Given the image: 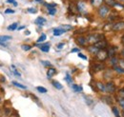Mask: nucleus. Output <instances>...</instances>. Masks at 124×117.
<instances>
[{
  "label": "nucleus",
  "mask_w": 124,
  "mask_h": 117,
  "mask_svg": "<svg viewBox=\"0 0 124 117\" xmlns=\"http://www.w3.org/2000/svg\"><path fill=\"white\" fill-rule=\"evenodd\" d=\"M87 42L89 45H93L103 39H105V35L103 33H90L86 36Z\"/></svg>",
  "instance_id": "f257e3e1"
},
{
  "label": "nucleus",
  "mask_w": 124,
  "mask_h": 117,
  "mask_svg": "<svg viewBox=\"0 0 124 117\" xmlns=\"http://www.w3.org/2000/svg\"><path fill=\"white\" fill-rule=\"evenodd\" d=\"M110 7L107 6L106 4H102L99 8H97V15L99 16V18L101 19H105L108 16L109 13H110Z\"/></svg>",
  "instance_id": "f03ea898"
},
{
  "label": "nucleus",
  "mask_w": 124,
  "mask_h": 117,
  "mask_svg": "<svg viewBox=\"0 0 124 117\" xmlns=\"http://www.w3.org/2000/svg\"><path fill=\"white\" fill-rule=\"evenodd\" d=\"M94 56H95L96 61H99V62H105V61L109 58L107 49H105V50H100Z\"/></svg>",
  "instance_id": "7ed1b4c3"
},
{
  "label": "nucleus",
  "mask_w": 124,
  "mask_h": 117,
  "mask_svg": "<svg viewBox=\"0 0 124 117\" xmlns=\"http://www.w3.org/2000/svg\"><path fill=\"white\" fill-rule=\"evenodd\" d=\"M105 65L103 64V62H99V61H97V62H93V64H92V66H91V69H92V71H93V73H98V72H101V71H103V70H105Z\"/></svg>",
  "instance_id": "20e7f679"
},
{
  "label": "nucleus",
  "mask_w": 124,
  "mask_h": 117,
  "mask_svg": "<svg viewBox=\"0 0 124 117\" xmlns=\"http://www.w3.org/2000/svg\"><path fill=\"white\" fill-rule=\"evenodd\" d=\"M112 30L113 31H122L124 30V21H116L112 24Z\"/></svg>",
  "instance_id": "39448f33"
},
{
  "label": "nucleus",
  "mask_w": 124,
  "mask_h": 117,
  "mask_svg": "<svg viewBox=\"0 0 124 117\" xmlns=\"http://www.w3.org/2000/svg\"><path fill=\"white\" fill-rule=\"evenodd\" d=\"M76 42L77 44L79 46H82V47H87L89 46L88 42H87V38L86 36H83V35H78L76 37Z\"/></svg>",
  "instance_id": "423d86ee"
},
{
  "label": "nucleus",
  "mask_w": 124,
  "mask_h": 117,
  "mask_svg": "<svg viewBox=\"0 0 124 117\" xmlns=\"http://www.w3.org/2000/svg\"><path fill=\"white\" fill-rule=\"evenodd\" d=\"M106 88H107V93L110 94H114L116 92V84L112 81H108L106 83Z\"/></svg>",
  "instance_id": "0eeeda50"
},
{
  "label": "nucleus",
  "mask_w": 124,
  "mask_h": 117,
  "mask_svg": "<svg viewBox=\"0 0 124 117\" xmlns=\"http://www.w3.org/2000/svg\"><path fill=\"white\" fill-rule=\"evenodd\" d=\"M77 10L80 14H86L87 13V5L83 1H78L77 4Z\"/></svg>",
  "instance_id": "6e6552de"
},
{
  "label": "nucleus",
  "mask_w": 124,
  "mask_h": 117,
  "mask_svg": "<svg viewBox=\"0 0 124 117\" xmlns=\"http://www.w3.org/2000/svg\"><path fill=\"white\" fill-rule=\"evenodd\" d=\"M13 115V111L9 108L0 109V117H11Z\"/></svg>",
  "instance_id": "1a4fd4ad"
},
{
  "label": "nucleus",
  "mask_w": 124,
  "mask_h": 117,
  "mask_svg": "<svg viewBox=\"0 0 124 117\" xmlns=\"http://www.w3.org/2000/svg\"><path fill=\"white\" fill-rule=\"evenodd\" d=\"M95 87H96V89L98 91H100V92H103V93H106L107 92L106 84H104L103 82H100V81L95 82Z\"/></svg>",
  "instance_id": "9d476101"
},
{
  "label": "nucleus",
  "mask_w": 124,
  "mask_h": 117,
  "mask_svg": "<svg viewBox=\"0 0 124 117\" xmlns=\"http://www.w3.org/2000/svg\"><path fill=\"white\" fill-rule=\"evenodd\" d=\"M93 45L96 48H98L99 50H105V49L108 48V42L105 39H103V40H101V41H99V42H97V43H95Z\"/></svg>",
  "instance_id": "9b49d317"
},
{
  "label": "nucleus",
  "mask_w": 124,
  "mask_h": 117,
  "mask_svg": "<svg viewBox=\"0 0 124 117\" xmlns=\"http://www.w3.org/2000/svg\"><path fill=\"white\" fill-rule=\"evenodd\" d=\"M107 51H108L109 57H114V56H116V53H117L116 47H115V46H110V47L107 48Z\"/></svg>",
  "instance_id": "f8f14e48"
},
{
  "label": "nucleus",
  "mask_w": 124,
  "mask_h": 117,
  "mask_svg": "<svg viewBox=\"0 0 124 117\" xmlns=\"http://www.w3.org/2000/svg\"><path fill=\"white\" fill-rule=\"evenodd\" d=\"M87 50L89 51V53H91L92 55H95L100 50L98 48H96L94 45H89V47H87Z\"/></svg>",
  "instance_id": "ddd939ff"
},
{
  "label": "nucleus",
  "mask_w": 124,
  "mask_h": 117,
  "mask_svg": "<svg viewBox=\"0 0 124 117\" xmlns=\"http://www.w3.org/2000/svg\"><path fill=\"white\" fill-rule=\"evenodd\" d=\"M35 46L38 47V48H40V50L42 51H44V52H48L50 51V44L49 43H45V44H41V45L36 44Z\"/></svg>",
  "instance_id": "4468645a"
},
{
  "label": "nucleus",
  "mask_w": 124,
  "mask_h": 117,
  "mask_svg": "<svg viewBox=\"0 0 124 117\" xmlns=\"http://www.w3.org/2000/svg\"><path fill=\"white\" fill-rule=\"evenodd\" d=\"M118 61L119 58L116 57V56H114V57H110V61H109V65L111 67H115L116 65H118Z\"/></svg>",
  "instance_id": "2eb2a0df"
},
{
  "label": "nucleus",
  "mask_w": 124,
  "mask_h": 117,
  "mask_svg": "<svg viewBox=\"0 0 124 117\" xmlns=\"http://www.w3.org/2000/svg\"><path fill=\"white\" fill-rule=\"evenodd\" d=\"M46 19L44 18V17H42V16H39V17H37L36 19H35V21H34V23L36 24V25H39V26H43L45 23H46Z\"/></svg>",
  "instance_id": "dca6fc26"
},
{
  "label": "nucleus",
  "mask_w": 124,
  "mask_h": 117,
  "mask_svg": "<svg viewBox=\"0 0 124 117\" xmlns=\"http://www.w3.org/2000/svg\"><path fill=\"white\" fill-rule=\"evenodd\" d=\"M90 2H91V4H92L93 7H94V8H99L103 4L104 0H91Z\"/></svg>",
  "instance_id": "f3484780"
},
{
  "label": "nucleus",
  "mask_w": 124,
  "mask_h": 117,
  "mask_svg": "<svg viewBox=\"0 0 124 117\" xmlns=\"http://www.w3.org/2000/svg\"><path fill=\"white\" fill-rule=\"evenodd\" d=\"M55 73H56V70H55L54 68H53V67H50V69L47 71V76H48V78H51V77H53Z\"/></svg>",
  "instance_id": "a211bd4d"
},
{
  "label": "nucleus",
  "mask_w": 124,
  "mask_h": 117,
  "mask_svg": "<svg viewBox=\"0 0 124 117\" xmlns=\"http://www.w3.org/2000/svg\"><path fill=\"white\" fill-rule=\"evenodd\" d=\"M53 32H54V36H59V35L63 34L64 32H66V30H64V29H61V28H58V29H54Z\"/></svg>",
  "instance_id": "6ab92c4d"
},
{
  "label": "nucleus",
  "mask_w": 124,
  "mask_h": 117,
  "mask_svg": "<svg viewBox=\"0 0 124 117\" xmlns=\"http://www.w3.org/2000/svg\"><path fill=\"white\" fill-rule=\"evenodd\" d=\"M113 70L117 73V74H124V69H122V68H121L120 66H118V65L113 67Z\"/></svg>",
  "instance_id": "aec40b11"
},
{
  "label": "nucleus",
  "mask_w": 124,
  "mask_h": 117,
  "mask_svg": "<svg viewBox=\"0 0 124 117\" xmlns=\"http://www.w3.org/2000/svg\"><path fill=\"white\" fill-rule=\"evenodd\" d=\"M104 3L110 8H114L116 5V0H104Z\"/></svg>",
  "instance_id": "412c9836"
},
{
  "label": "nucleus",
  "mask_w": 124,
  "mask_h": 117,
  "mask_svg": "<svg viewBox=\"0 0 124 117\" xmlns=\"http://www.w3.org/2000/svg\"><path fill=\"white\" fill-rule=\"evenodd\" d=\"M116 97L117 99H124V88H119L116 91Z\"/></svg>",
  "instance_id": "4be33fe9"
},
{
  "label": "nucleus",
  "mask_w": 124,
  "mask_h": 117,
  "mask_svg": "<svg viewBox=\"0 0 124 117\" xmlns=\"http://www.w3.org/2000/svg\"><path fill=\"white\" fill-rule=\"evenodd\" d=\"M112 111L114 112V114H115V116L116 117H121L120 116V112H119V110L116 107V106H113L112 107Z\"/></svg>",
  "instance_id": "5701e85b"
},
{
  "label": "nucleus",
  "mask_w": 124,
  "mask_h": 117,
  "mask_svg": "<svg viewBox=\"0 0 124 117\" xmlns=\"http://www.w3.org/2000/svg\"><path fill=\"white\" fill-rule=\"evenodd\" d=\"M13 37L12 36H10V35H1L0 36V42H6V41H9V40H11Z\"/></svg>",
  "instance_id": "b1692460"
},
{
  "label": "nucleus",
  "mask_w": 124,
  "mask_h": 117,
  "mask_svg": "<svg viewBox=\"0 0 124 117\" xmlns=\"http://www.w3.org/2000/svg\"><path fill=\"white\" fill-rule=\"evenodd\" d=\"M52 84H53V86H54V88H57V89H62V88H63V86H62L59 82H57V81H53Z\"/></svg>",
  "instance_id": "393cba45"
},
{
  "label": "nucleus",
  "mask_w": 124,
  "mask_h": 117,
  "mask_svg": "<svg viewBox=\"0 0 124 117\" xmlns=\"http://www.w3.org/2000/svg\"><path fill=\"white\" fill-rule=\"evenodd\" d=\"M12 83H13L14 86H16L17 88H23V89H27V87H26V86H24V85H22V84H20V83H18V82H16V81H13Z\"/></svg>",
  "instance_id": "a878e982"
},
{
  "label": "nucleus",
  "mask_w": 124,
  "mask_h": 117,
  "mask_svg": "<svg viewBox=\"0 0 124 117\" xmlns=\"http://www.w3.org/2000/svg\"><path fill=\"white\" fill-rule=\"evenodd\" d=\"M72 88H73V89H74L76 92H81V91H82V87H81V86H78V85L74 84V85L72 86Z\"/></svg>",
  "instance_id": "bb28decb"
},
{
  "label": "nucleus",
  "mask_w": 124,
  "mask_h": 117,
  "mask_svg": "<svg viewBox=\"0 0 124 117\" xmlns=\"http://www.w3.org/2000/svg\"><path fill=\"white\" fill-rule=\"evenodd\" d=\"M46 34L45 33H42L41 35H40V37L37 39V43H41V42H44L45 40H46Z\"/></svg>",
  "instance_id": "cd10ccee"
},
{
  "label": "nucleus",
  "mask_w": 124,
  "mask_h": 117,
  "mask_svg": "<svg viewBox=\"0 0 124 117\" xmlns=\"http://www.w3.org/2000/svg\"><path fill=\"white\" fill-rule=\"evenodd\" d=\"M17 26H18L17 23H14V24H12L8 27V30H16L17 29Z\"/></svg>",
  "instance_id": "c85d7f7f"
},
{
  "label": "nucleus",
  "mask_w": 124,
  "mask_h": 117,
  "mask_svg": "<svg viewBox=\"0 0 124 117\" xmlns=\"http://www.w3.org/2000/svg\"><path fill=\"white\" fill-rule=\"evenodd\" d=\"M21 48H22V50H23V51H30V50L31 49V46H30V45L24 44V45H22V46H21Z\"/></svg>",
  "instance_id": "c756f323"
},
{
  "label": "nucleus",
  "mask_w": 124,
  "mask_h": 117,
  "mask_svg": "<svg viewBox=\"0 0 124 117\" xmlns=\"http://www.w3.org/2000/svg\"><path fill=\"white\" fill-rule=\"evenodd\" d=\"M36 89L39 91V92H41V93H46L47 92V88H44V87H36Z\"/></svg>",
  "instance_id": "7c9ffc66"
},
{
  "label": "nucleus",
  "mask_w": 124,
  "mask_h": 117,
  "mask_svg": "<svg viewBox=\"0 0 124 117\" xmlns=\"http://www.w3.org/2000/svg\"><path fill=\"white\" fill-rule=\"evenodd\" d=\"M60 28L63 29L64 30H66V31H68V30H70V29H73V27H72V26H70V25H62Z\"/></svg>",
  "instance_id": "2f4dec72"
},
{
  "label": "nucleus",
  "mask_w": 124,
  "mask_h": 117,
  "mask_svg": "<svg viewBox=\"0 0 124 117\" xmlns=\"http://www.w3.org/2000/svg\"><path fill=\"white\" fill-rule=\"evenodd\" d=\"M48 11H49V15H54L55 13H56V9L55 8H50V9H48Z\"/></svg>",
  "instance_id": "473e14b6"
},
{
  "label": "nucleus",
  "mask_w": 124,
  "mask_h": 117,
  "mask_svg": "<svg viewBox=\"0 0 124 117\" xmlns=\"http://www.w3.org/2000/svg\"><path fill=\"white\" fill-rule=\"evenodd\" d=\"M12 68H13V73H15V74H16V75L17 76V77H20V76H21V74H20V73H18L17 71H16V66H15V65H12Z\"/></svg>",
  "instance_id": "72a5a7b5"
},
{
  "label": "nucleus",
  "mask_w": 124,
  "mask_h": 117,
  "mask_svg": "<svg viewBox=\"0 0 124 117\" xmlns=\"http://www.w3.org/2000/svg\"><path fill=\"white\" fill-rule=\"evenodd\" d=\"M65 80H66L68 83H70V84H72V83H73V78H72V76H70L69 74H67V75H66Z\"/></svg>",
  "instance_id": "f704fd0d"
},
{
  "label": "nucleus",
  "mask_w": 124,
  "mask_h": 117,
  "mask_svg": "<svg viewBox=\"0 0 124 117\" xmlns=\"http://www.w3.org/2000/svg\"><path fill=\"white\" fill-rule=\"evenodd\" d=\"M41 63H42V65L43 66H45V67H52V64L49 62V61H46V60H44V61H41Z\"/></svg>",
  "instance_id": "c9c22d12"
},
{
  "label": "nucleus",
  "mask_w": 124,
  "mask_h": 117,
  "mask_svg": "<svg viewBox=\"0 0 124 117\" xmlns=\"http://www.w3.org/2000/svg\"><path fill=\"white\" fill-rule=\"evenodd\" d=\"M27 11H28V13H31V14H35L37 12V10L35 8H29Z\"/></svg>",
  "instance_id": "e433bc0d"
},
{
  "label": "nucleus",
  "mask_w": 124,
  "mask_h": 117,
  "mask_svg": "<svg viewBox=\"0 0 124 117\" xmlns=\"http://www.w3.org/2000/svg\"><path fill=\"white\" fill-rule=\"evenodd\" d=\"M118 66H120L122 69H124V59H120L119 58V61H118Z\"/></svg>",
  "instance_id": "4c0bfd02"
},
{
  "label": "nucleus",
  "mask_w": 124,
  "mask_h": 117,
  "mask_svg": "<svg viewBox=\"0 0 124 117\" xmlns=\"http://www.w3.org/2000/svg\"><path fill=\"white\" fill-rule=\"evenodd\" d=\"M117 101H118L119 106H120V107L124 110V99H117Z\"/></svg>",
  "instance_id": "58836bf2"
},
{
  "label": "nucleus",
  "mask_w": 124,
  "mask_h": 117,
  "mask_svg": "<svg viewBox=\"0 0 124 117\" xmlns=\"http://www.w3.org/2000/svg\"><path fill=\"white\" fill-rule=\"evenodd\" d=\"M103 99H105V101L108 103V104H112V101L110 100L111 98H110L109 96H104V97H103Z\"/></svg>",
  "instance_id": "ea45409f"
},
{
  "label": "nucleus",
  "mask_w": 124,
  "mask_h": 117,
  "mask_svg": "<svg viewBox=\"0 0 124 117\" xmlns=\"http://www.w3.org/2000/svg\"><path fill=\"white\" fill-rule=\"evenodd\" d=\"M64 46H65L64 43H58L57 46H56V48H57L58 50H61V49H63V47H64Z\"/></svg>",
  "instance_id": "a19ab883"
},
{
  "label": "nucleus",
  "mask_w": 124,
  "mask_h": 117,
  "mask_svg": "<svg viewBox=\"0 0 124 117\" xmlns=\"http://www.w3.org/2000/svg\"><path fill=\"white\" fill-rule=\"evenodd\" d=\"M5 14H15V11L14 10H11V9H7L5 11Z\"/></svg>",
  "instance_id": "79ce46f5"
},
{
  "label": "nucleus",
  "mask_w": 124,
  "mask_h": 117,
  "mask_svg": "<svg viewBox=\"0 0 124 117\" xmlns=\"http://www.w3.org/2000/svg\"><path fill=\"white\" fill-rule=\"evenodd\" d=\"M78 57H80V58L84 59V60H86V59H87V56H85V55H83V54H82V53H80V52H78Z\"/></svg>",
  "instance_id": "37998d69"
},
{
  "label": "nucleus",
  "mask_w": 124,
  "mask_h": 117,
  "mask_svg": "<svg viewBox=\"0 0 124 117\" xmlns=\"http://www.w3.org/2000/svg\"><path fill=\"white\" fill-rule=\"evenodd\" d=\"M71 52H79V49L75 48V49H73V50L71 51Z\"/></svg>",
  "instance_id": "c03bdc74"
},
{
  "label": "nucleus",
  "mask_w": 124,
  "mask_h": 117,
  "mask_svg": "<svg viewBox=\"0 0 124 117\" xmlns=\"http://www.w3.org/2000/svg\"><path fill=\"white\" fill-rule=\"evenodd\" d=\"M120 55H121V57L124 59V48L121 50V51H120Z\"/></svg>",
  "instance_id": "a18cd8bd"
},
{
  "label": "nucleus",
  "mask_w": 124,
  "mask_h": 117,
  "mask_svg": "<svg viewBox=\"0 0 124 117\" xmlns=\"http://www.w3.org/2000/svg\"><path fill=\"white\" fill-rule=\"evenodd\" d=\"M0 81H1V82H5V81H6V78H5L4 76H1V78H0Z\"/></svg>",
  "instance_id": "49530a36"
},
{
  "label": "nucleus",
  "mask_w": 124,
  "mask_h": 117,
  "mask_svg": "<svg viewBox=\"0 0 124 117\" xmlns=\"http://www.w3.org/2000/svg\"><path fill=\"white\" fill-rule=\"evenodd\" d=\"M7 3H13V4H15L16 1L15 0H7Z\"/></svg>",
  "instance_id": "de8ad7c7"
},
{
  "label": "nucleus",
  "mask_w": 124,
  "mask_h": 117,
  "mask_svg": "<svg viewBox=\"0 0 124 117\" xmlns=\"http://www.w3.org/2000/svg\"><path fill=\"white\" fill-rule=\"evenodd\" d=\"M25 29V26H21V27H19V28H18L19 30H20V29Z\"/></svg>",
  "instance_id": "09e8293b"
},
{
  "label": "nucleus",
  "mask_w": 124,
  "mask_h": 117,
  "mask_svg": "<svg viewBox=\"0 0 124 117\" xmlns=\"http://www.w3.org/2000/svg\"><path fill=\"white\" fill-rule=\"evenodd\" d=\"M117 1H118L120 4H124V0H117Z\"/></svg>",
  "instance_id": "8fccbe9b"
},
{
  "label": "nucleus",
  "mask_w": 124,
  "mask_h": 117,
  "mask_svg": "<svg viewBox=\"0 0 124 117\" xmlns=\"http://www.w3.org/2000/svg\"><path fill=\"white\" fill-rule=\"evenodd\" d=\"M121 43L124 45V35L122 36V38H121Z\"/></svg>",
  "instance_id": "3c124183"
},
{
  "label": "nucleus",
  "mask_w": 124,
  "mask_h": 117,
  "mask_svg": "<svg viewBox=\"0 0 124 117\" xmlns=\"http://www.w3.org/2000/svg\"><path fill=\"white\" fill-rule=\"evenodd\" d=\"M25 34H27V35H29V34H30V31H25Z\"/></svg>",
  "instance_id": "603ef678"
},
{
  "label": "nucleus",
  "mask_w": 124,
  "mask_h": 117,
  "mask_svg": "<svg viewBox=\"0 0 124 117\" xmlns=\"http://www.w3.org/2000/svg\"><path fill=\"white\" fill-rule=\"evenodd\" d=\"M35 1H36V2H41L42 0H35Z\"/></svg>",
  "instance_id": "864d4df0"
},
{
  "label": "nucleus",
  "mask_w": 124,
  "mask_h": 117,
  "mask_svg": "<svg viewBox=\"0 0 124 117\" xmlns=\"http://www.w3.org/2000/svg\"><path fill=\"white\" fill-rule=\"evenodd\" d=\"M122 114H123V117H124V111H123V112H122Z\"/></svg>",
  "instance_id": "5fc2aeb1"
},
{
  "label": "nucleus",
  "mask_w": 124,
  "mask_h": 117,
  "mask_svg": "<svg viewBox=\"0 0 124 117\" xmlns=\"http://www.w3.org/2000/svg\"><path fill=\"white\" fill-rule=\"evenodd\" d=\"M0 66H1V65H0Z\"/></svg>",
  "instance_id": "6e6d98bb"
}]
</instances>
